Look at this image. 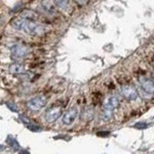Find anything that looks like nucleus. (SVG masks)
Returning <instances> with one entry per match:
<instances>
[{"mask_svg": "<svg viewBox=\"0 0 154 154\" xmlns=\"http://www.w3.org/2000/svg\"><path fill=\"white\" fill-rule=\"evenodd\" d=\"M19 17H21L26 20H31V21H36L38 19V14L36 12L32 11V10H23V11L19 14Z\"/></svg>", "mask_w": 154, "mask_h": 154, "instance_id": "10", "label": "nucleus"}, {"mask_svg": "<svg viewBox=\"0 0 154 154\" xmlns=\"http://www.w3.org/2000/svg\"><path fill=\"white\" fill-rule=\"evenodd\" d=\"M20 30L24 31L26 34H29V35L41 36V35H43V34L47 33L50 30V28L45 25H42V24L36 23L35 21L26 20V19L22 18Z\"/></svg>", "mask_w": 154, "mask_h": 154, "instance_id": "1", "label": "nucleus"}, {"mask_svg": "<svg viewBox=\"0 0 154 154\" xmlns=\"http://www.w3.org/2000/svg\"><path fill=\"white\" fill-rule=\"evenodd\" d=\"M7 143L10 144V146H11L14 151H17V150H18L19 148H20V146H19L18 142L14 137H12V136H9L8 137Z\"/></svg>", "mask_w": 154, "mask_h": 154, "instance_id": "14", "label": "nucleus"}, {"mask_svg": "<svg viewBox=\"0 0 154 154\" xmlns=\"http://www.w3.org/2000/svg\"><path fill=\"white\" fill-rule=\"evenodd\" d=\"M75 1L79 5H81V6H84V5H86L87 3H88V0H75Z\"/></svg>", "mask_w": 154, "mask_h": 154, "instance_id": "20", "label": "nucleus"}, {"mask_svg": "<svg viewBox=\"0 0 154 154\" xmlns=\"http://www.w3.org/2000/svg\"><path fill=\"white\" fill-rule=\"evenodd\" d=\"M149 124L148 122H137L136 124H135V128H137V129H146L149 126Z\"/></svg>", "mask_w": 154, "mask_h": 154, "instance_id": "17", "label": "nucleus"}, {"mask_svg": "<svg viewBox=\"0 0 154 154\" xmlns=\"http://www.w3.org/2000/svg\"><path fill=\"white\" fill-rule=\"evenodd\" d=\"M27 54H28L27 47L22 45L16 43V45H13L11 47V58H12V60L16 62L23 60Z\"/></svg>", "mask_w": 154, "mask_h": 154, "instance_id": "2", "label": "nucleus"}, {"mask_svg": "<svg viewBox=\"0 0 154 154\" xmlns=\"http://www.w3.org/2000/svg\"><path fill=\"white\" fill-rule=\"evenodd\" d=\"M112 116H113V111L103 109V112L101 113L100 118H101V119H103L104 122H108V120L112 119Z\"/></svg>", "mask_w": 154, "mask_h": 154, "instance_id": "15", "label": "nucleus"}, {"mask_svg": "<svg viewBox=\"0 0 154 154\" xmlns=\"http://www.w3.org/2000/svg\"><path fill=\"white\" fill-rule=\"evenodd\" d=\"M62 115V108L60 106H52L46 111L45 113V119L48 122H54L59 119Z\"/></svg>", "mask_w": 154, "mask_h": 154, "instance_id": "4", "label": "nucleus"}, {"mask_svg": "<svg viewBox=\"0 0 154 154\" xmlns=\"http://www.w3.org/2000/svg\"><path fill=\"white\" fill-rule=\"evenodd\" d=\"M19 119H20L24 124H28L29 122H31V120L29 119L27 117H25L24 115H20V116H19Z\"/></svg>", "mask_w": 154, "mask_h": 154, "instance_id": "19", "label": "nucleus"}, {"mask_svg": "<svg viewBox=\"0 0 154 154\" xmlns=\"http://www.w3.org/2000/svg\"><path fill=\"white\" fill-rule=\"evenodd\" d=\"M1 146H0V149H1Z\"/></svg>", "mask_w": 154, "mask_h": 154, "instance_id": "23", "label": "nucleus"}, {"mask_svg": "<svg viewBox=\"0 0 154 154\" xmlns=\"http://www.w3.org/2000/svg\"><path fill=\"white\" fill-rule=\"evenodd\" d=\"M6 106L7 107L11 110V111H13L14 113H17L18 112V110H17V106L14 105L13 102H10V101H8V102H6Z\"/></svg>", "mask_w": 154, "mask_h": 154, "instance_id": "18", "label": "nucleus"}, {"mask_svg": "<svg viewBox=\"0 0 154 154\" xmlns=\"http://www.w3.org/2000/svg\"><path fill=\"white\" fill-rule=\"evenodd\" d=\"M9 71L14 74H20L24 72V66L21 64H18V63H17V64H13L10 66Z\"/></svg>", "mask_w": 154, "mask_h": 154, "instance_id": "11", "label": "nucleus"}, {"mask_svg": "<svg viewBox=\"0 0 154 154\" xmlns=\"http://www.w3.org/2000/svg\"><path fill=\"white\" fill-rule=\"evenodd\" d=\"M54 2L57 5V7L61 8L62 10H65V11H67L70 8L69 0H54Z\"/></svg>", "mask_w": 154, "mask_h": 154, "instance_id": "13", "label": "nucleus"}, {"mask_svg": "<svg viewBox=\"0 0 154 154\" xmlns=\"http://www.w3.org/2000/svg\"><path fill=\"white\" fill-rule=\"evenodd\" d=\"M140 84H141L142 89L147 94H154V81L148 78H141L140 79Z\"/></svg>", "mask_w": 154, "mask_h": 154, "instance_id": "7", "label": "nucleus"}, {"mask_svg": "<svg viewBox=\"0 0 154 154\" xmlns=\"http://www.w3.org/2000/svg\"><path fill=\"white\" fill-rule=\"evenodd\" d=\"M2 21H3V17H2V16L0 14V24L2 23Z\"/></svg>", "mask_w": 154, "mask_h": 154, "instance_id": "22", "label": "nucleus"}, {"mask_svg": "<svg viewBox=\"0 0 154 154\" xmlns=\"http://www.w3.org/2000/svg\"><path fill=\"white\" fill-rule=\"evenodd\" d=\"M26 127L30 130L32 132H41L42 131V127L40 125L36 124L35 122H29L28 124H26Z\"/></svg>", "mask_w": 154, "mask_h": 154, "instance_id": "16", "label": "nucleus"}, {"mask_svg": "<svg viewBox=\"0 0 154 154\" xmlns=\"http://www.w3.org/2000/svg\"><path fill=\"white\" fill-rule=\"evenodd\" d=\"M45 105L46 99L43 96H36V97H33L30 100H28L27 102V107L34 112L42 110Z\"/></svg>", "mask_w": 154, "mask_h": 154, "instance_id": "3", "label": "nucleus"}, {"mask_svg": "<svg viewBox=\"0 0 154 154\" xmlns=\"http://www.w3.org/2000/svg\"><path fill=\"white\" fill-rule=\"evenodd\" d=\"M122 94L124 98H126L127 100L134 101L138 98V91L137 90L132 86H124L122 88Z\"/></svg>", "mask_w": 154, "mask_h": 154, "instance_id": "6", "label": "nucleus"}, {"mask_svg": "<svg viewBox=\"0 0 154 154\" xmlns=\"http://www.w3.org/2000/svg\"><path fill=\"white\" fill-rule=\"evenodd\" d=\"M119 105V99L116 97V96H110L107 99L104 101L103 104V108L107 109V110H111L114 111L116 108H118Z\"/></svg>", "mask_w": 154, "mask_h": 154, "instance_id": "8", "label": "nucleus"}, {"mask_svg": "<svg viewBox=\"0 0 154 154\" xmlns=\"http://www.w3.org/2000/svg\"><path fill=\"white\" fill-rule=\"evenodd\" d=\"M21 6H22V4H21V3H18L17 5H16V7H14V9L12 10V12H13V13H16V12L17 11V10L19 9V7H21Z\"/></svg>", "mask_w": 154, "mask_h": 154, "instance_id": "21", "label": "nucleus"}, {"mask_svg": "<svg viewBox=\"0 0 154 154\" xmlns=\"http://www.w3.org/2000/svg\"><path fill=\"white\" fill-rule=\"evenodd\" d=\"M77 116H78V110L76 107H72L69 110H67L66 112L63 115L62 120L63 123H65L66 125H70L73 123V122L76 119Z\"/></svg>", "mask_w": 154, "mask_h": 154, "instance_id": "5", "label": "nucleus"}, {"mask_svg": "<svg viewBox=\"0 0 154 154\" xmlns=\"http://www.w3.org/2000/svg\"><path fill=\"white\" fill-rule=\"evenodd\" d=\"M42 7L43 10H45L48 13H56L57 11V5L55 4L54 0H42Z\"/></svg>", "mask_w": 154, "mask_h": 154, "instance_id": "9", "label": "nucleus"}, {"mask_svg": "<svg viewBox=\"0 0 154 154\" xmlns=\"http://www.w3.org/2000/svg\"><path fill=\"white\" fill-rule=\"evenodd\" d=\"M94 110L93 109H86L83 111V113L81 114V119L85 120V122H90L94 119Z\"/></svg>", "mask_w": 154, "mask_h": 154, "instance_id": "12", "label": "nucleus"}]
</instances>
